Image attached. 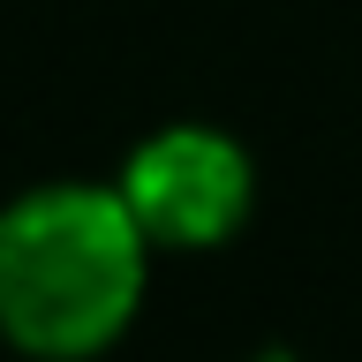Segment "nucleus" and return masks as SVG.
Wrapping results in <instances>:
<instances>
[{"label":"nucleus","instance_id":"nucleus-2","mask_svg":"<svg viewBox=\"0 0 362 362\" xmlns=\"http://www.w3.org/2000/svg\"><path fill=\"white\" fill-rule=\"evenodd\" d=\"M113 189L129 197L151 249H219L242 234L257 204V166L211 121H166L129 151Z\"/></svg>","mask_w":362,"mask_h":362},{"label":"nucleus","instance_id":"nucleus-1","mask_svg":"<svg viewBox=\"0 0 362 362\" xmlns=\"http://www.w3.org/2000/svg\"><path fill=\"white\" fill-rule=\"evenodd\" d=\"M151 234L113 181H38L0 211V339L30 362H90L136 325Z\"/></svg>","mask_w":362,"mask_h":362}]
</instances>
